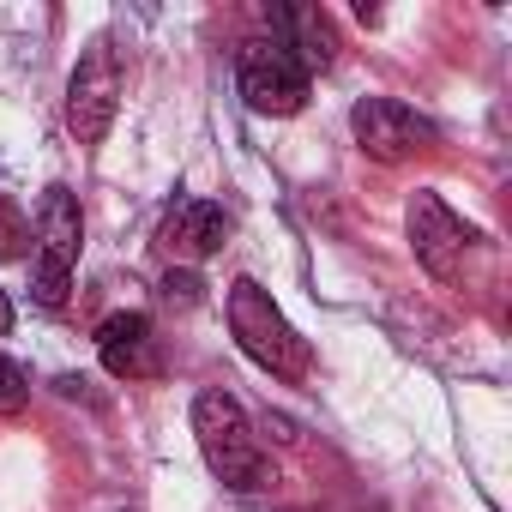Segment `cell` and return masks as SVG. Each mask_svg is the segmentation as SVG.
Wrapping results in <instances>:
<instances>
[{"label":"cell","mask_w":512,"mask_h":512,"mask_svg":"<svg viewBox=\"0 0 512 512\" xmlns=\"http://www.w3.org/2000/svg\"><path fill=\"white\" fill-rule=\"evenodd\" d=\"M193 440H199V452H205V470H211L223 488L253 494V488L272 482V458H266L260 434H253L247 410H241L229 392L211 386V392L193 398Z\"/></svg>","instance_id":"cell-1"},{"label":"cell","mask_w":512,"mask_h":512,"mask_svg":"<svg viewBox=\"0 0 512 512\" xmlns=\"http://www.w3.org/2000/svg\"><path fill=\"white\" fill-rule=\"evenodd\" d=\"M229 332L241 344V356L253 368H266L272 380H308L314 374V350L308 338L284 320V308L272 302V290H260L253 278H235L229 284Z\"/></svg>","instance_id":"cell-2"},{"label":"cell","mask_w":512,"mask_h":512,"mask_svg":"<svg viewBox=\"0 0 512 512\" xmlns=\"http://www.w3.org/2000/svg\"><path fill=\"white\" fill-rule=\"evenodd\" d=\"M235 85H241V97H247L253 115H296V109L308 103L314 73H308V61L272 31V37H253V43L241 49Z\"/></svg>","instance_id":"cell-3"},{"label":"cell","mask_w":512,"mask_h":512,"mask_svg":"<svg viewBox=\"0 0 512 512\" xmlns=\"http://www.w3.org/2000/svg\"><path fill=\"white\" fill-rule=\"evenodd\" d=\"M79 241H85V217L79 199L67 187L43 193V223H37V266H31V302L37 308H61L73 290V266H79Z\"/></svg>","instance_id":"cell-4"},{"label":"cell","mask_w":512,"mask_h":512,"mask_svg":"<svg viewBox=\"0 0 512 512\" xmlns=\"http://www.w3.org/2000/svg\"><path fill=\"white\" fill-rule=\"evenodd\" d=\"M115 109H121V55L109 37H97L67 79V127L79 133V145H103Z\"/></svg>","instance_id":"cell-5"},{"label":"cell","mask_w":512,"mask_h":512,"mask_svg":"<svg viewBox=\"0 0 512 512\" xmlns=\"http://www.w3.org/2000/svg\"><path fill=\"white\" fill-rule=\"evenodd\" d=\"M410 247L440 284H464V253L476 247V229L440 193H416L410 199Z\"/></svg>","instance_id":"cell-6"},{"label":"cell","mask_w":512,"mask_h":512,"mask_svg":"<svg viewBox=\"0 0 512 512\" xmlns=\"http://www.w3.org/2000/svg\"><path fill=\"white\" fill-rule=\"evenodd\" d=\"M350 133H356V145H362L368 157H380V163H404V157H416V151H428V145L440 139L434 121L416 115V109L398 103V97H362V103L350 109Z\"/></svg>","instance_id":"cell-7"},{"label":"cell","mask_w":512,"mask_h":512,"mask_svg":"<svg viewBox=\"0 0 512 512\" xmlns=\"http://www.w3.org/2000/svg\"><path fill=\"white\" fill-rule=\"evenodd\" d=\"M97 356L115 380H157L163 374V350H157V326L151 314H109L97 326Z\"/></svg>","instance_id":"cell-8"},{"label":"cell","mask_w":512,"mask_h":512,"mask_svg":"<svg viewBox=\"0 0 512 512\" xmlns=\"http://www.w3.org/2000/svg\"><path fill=\"white\" fill-rule=\"evenodd\" d=\"M223 241H229V217H223V205H211V199H181V205L163 217V229H157V247L169 253L175 266L211 260Z\"/></svg>","instance_id":"cell-9"},{"label":"cell","mask_w":512,"mask_h":512,"mask_svg":"<svg viewBox=\"0 0 512 512\" xmlns=\"http://www.w3.org/2000/svg\"><path fill=\"white\" fill-rule=\"evenodd\" d=\"M31 404V380H25V368L13 362V356H0V416H19Z\"/></svg>","instance_id":"cell-10"},{"label":"cell","mask_w":512,"mask_h":512,"mask_svg":"<svg viewBox=\"0 0 512 512\" xmlns=\"http://www.w3.org/2000/svg\"><path fill=\"white\" fill-rule=\"evenodd\" d=\"M25 211L7 199V193H0V260H19V253H25Z\"/></svg>","instance_id":"cell-11"},{"label":"cell","mask_w":512,"mask_h":512,"mask_svg":"<svg viewBox=\"0 0 512 512\" xmlns=\"http://www.w3.org/2000/svg\"><path fill=\"white\" fill-rule=\"evenodd\" d=\"M163 296L181 302V308H193V302H199V278H193V272H169V278H163Z\"/></svg>","instance_id":"cell-12"},{"label":"cell","mask_w":512,"mask_h":512,"mask_svg":"<svg viewBox=\"0 0 512 512\" xmlns=\"http://www.w3.org/2000/svg\"><path fill=\"white\" fill-rule=\"evenodd\" d=\"M13 332V302H7V290H0V338Z\"/></svg>","instance_id":"cell-13"}]
</instances>
